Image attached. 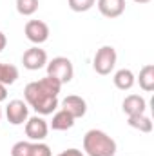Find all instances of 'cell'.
<instances>
[{
  "label": "cell",
  "instance_id": "7a4b0ae2",
  "mask_svg": "<svg viewBox=\"0 0 154 156\" xmlns=\"http://www.w3.org/2000/svg\"><path fill=\"white\" fill-rule=\"evenodd\" d=\"M83 151L89 156H114L116 142L103 131L91 129L83 136Z\"/></svg>",
  "mask_w": 154,
  "mask_h": 156
},
{
  "label": "cell",
  "instance_id": "4fadbf2b",
  "mask_svg": "<svg viewBox=\"0 0 154 156\" xmlns=\"http://www.w3.org/2000/svg\"><path fill=\"white\" fill-rule=\"evenodd\" d=\"M73 125H75V118L71 116L67 111H64V109L56 111L54 116H53V120H51L53 131H67V129H71Z\"/></svg>",
  "mask_w": 154,
  "mask_h": 156
},
{
  "label": "cell",
  "instance_id": "d4e9b609",
  "mask_svg": "<svg viewBox=\"0 0 154 156\" xmlns=\"http://www.w3.org/2000/svg\"><path fill=\"white\" fill-rule=\"evenodd\" d=\"M0 120H2V107H0Z\"/></svg>",
  "mask_w": 154,
  "mask_h": 156
},
{
  "label": "cell",
  "instance_id": "277c9868",
  "mask_svg": "<svg viewBox=\"0 0 154 156\" xmlns=\"http://www.w3.org/2000/svg\"><path fill=\"white\" fill-rule=\"evenodd\" d=\"M116 60H118V55H116V49L113 45H102L96 55H94V60H93V67L98 75H111V71L114 69Z\"/></svg>",
  "mask_w": 154,
  "mask_h": 156
},
{
  "label": "cell",
  "instance_id": "603a6c76",
  "mask_svg": "<svg viewBox=\"0 0 154 156\" xmlns=\"http://www.w3.org/2000/svg\"><path fill=\"white\" fill-rule=\"evenodd\" d=\"M5 44H7V38H5V35H4V33L0 31V53H2L4 49H5Z\"/></svg>",
  "mask_w": 154,
  "mask_h": 156
},
{
  "label": "cell",
  "instance_id": "cb8c5ba5",
  "mask_svg": "<svg viewBox=\"0 0 154 156\" xmlns=\"http://www.w3.org/2000/svg\"><path fill=\"white\" fill-rule=\"evenodd\" d=\"M134 2H136V4H149L151 0H134Z\"/></svg>",
  "mask_w": 154,
  "mask_h": 156
},
{
  "label": "cell",
  "instance_id": "9c48e42d",
  "mask_svg": "<svg viewBox=\"0 0 154 156\" xmlns=\"http://www.w3.org/2000/svg\"><path fill=\"white\" fill-rule=\"evenodd\" d=\"M62 109L67 111L71 116L76 120V118L85 116V113H87V102L82 96H78V94H69V96H65L62 100Z\"/></svg>",
  "mask_w": 154,
  "mask_h": 156
},
{
  "label": "cell",
  "instance_id": "44dd1931",
  "mask_svg": "<svg viewBox=\"0 0 154 156\" xmlns=\"http://www.w3.org/2000/svg\"><path fill=\"white\" fill-rule=\"evenodd\" d=\"M58 156H83V153H82L80 149H67V151L60 153Z\"/></svg>",
  "mask_w": 154,
  "mask_h": 156
},
{
  "label": "cell",
  "instance_id": "5b68a950",
  "mask_svg": "<svg viewBox=\"0 0 154 156\" xmlns=\"http://www.w3.org/2000/svg\"><path fill=\"white\" fill-rule=\"evenodd\" d=\"M22 64L29 71H38V69L47 66V53L44 49H40L38 45L29 47L22 56Z\"/></svg>",
  "mask_w": 154,
  "mask_h": 156
},
{
  "label": "cell",
  "instance_id": "6da1fadb",
  "mask_svg": "<svg viewBox=\"0 0 154 156\" xmlns=\"http://www.w3.org/2000/svg\"><path fill=\"white\" fill-rule=\"evenodd\" d=\"M62 83L53 76L40 78L38 82H31L24 89L26 102L42 116L53 115L58 107V93Z\"/></svg>",
  "mask_w": 154,
  "mask_h": 156
},
{
  "label": "cell",
  "instance_id": "52a82bcc",
  "mask_svg": "<svg viewBox=\"0 0 154 156\" xmlns=\"http://www.w3.org/2000/svg\"><path fill=\"white\" fill-rule=\"evenodd\" d=\"M24 33H26V37H27L29 42H33L37 45L44 44L45 40L49 38V27L42 20H29L26 24V27H24Z\"/></svg>",
  "mask_w": 154,
  "mask_h": 156
},
{
  "label": "cell",
  "instance_id": "3957f363",
  "mask_svg": "<svg viewBox=\"0 0 154 156\" xmlns=\"http://www.w3.org/2000/svg\"><path fill=\"white\" fill-rule=\"evenodd\" d=\"M47 76L56 78L62 85L64 83H69L73 76H75V67H73V62L65 56H56L53 58L51 62H47Z\"/></svg>",
  "mask_w": 154,
  "mask_h": 156
},
{
  "label": "cell",
  "instance_id": "e0dca14e",
  "mask_svg": "<svg viewBox=\"0 0 154 156\" xmlns=\"http://www.w3.org/2000/svg\"><path fill=\"white\" fill-rule=\"evenodd\" d=\"M38 9V0H16V11L24 16L35 15Z\"/></svg>",
  "mask_w": 154,
  "mask_h": 156
},
{
  "label": "cell",
  "instance_id": "ffe728a7",
  "mask_svg": "<svg viewBox=\"0 0 154 156\" xmlns=\"http://www.w3.org/2000/svg\"><path fill=\"white\" fill-rule=\"evenodd\" d=\"M31 156H53V154H51L49 145H45V144H42V142H33Z\"/></svg>",
  "mask_w": 154,
  "mask_h": 156
},
{
  "label": "cell",
  "instance_id": "ba28073f",
  "mask_svg": "<svg viewBox=\"0 0 154 156\" xmlns=\"http://www.w3.org/2000/svg\"><path fill=\"white\" fill-rule=\"evenodd\" d=\"M5 116L9 123L22 125L24 122H27V104L24 100H11L5 107Z\"/></svg>",
  "mask_w": 154,
  "mask_h": 156
},
{
  "label": "cell",
  "instance_id": "7c38bea8",
  "mask_svg": "<svg viewBox=\"0 0 154 156\" xmlns=\"http://www.w3.org/2000/svg\"><path fill=\"white\" fill-rule=\"evenodd\" d=\"M114 85L120 89V91H129L134 83H136V76L131 69H120L114 73V78H113Z\"/></svg>",
  "mask_w": 154,
  "mask_h": 156
},
{
  "label": "cell",
  "instance_id": "d6986e66",
  "mask_svg": "<svg viewBox=\"0 0 154 156\" xmlns=\"http://www.w3.org/2000/svg\"><path fill=\"white\" fill-rule=\"evenodd\" d=\"M67 2H69V7L75 13H85L94 5L96 0H67Z\"/></svg>",
  "mask_w": 154,
  "mask_h": 156
},
{
  "label": "cell",
  "instance_id": "5bb4252c",
  "mask_svg": "<svg viewBox=\"0 0 154 156\" xmlns=\"http://www.w3.org/2000/svg\"><path fill=\"white\" fill-rule=\"evenodd\" d=\"M138 83L143 91L151 93L154 89V66L152 64H147L140 69V76H138Z\"/></svg>",
  "mask_w": 154,
  "mask_h": 156
},
{
  "label": "cell",
  "instance_id": "30bf717a",
  "mask_svg": "<svg viewBox=\"0 0 154 156\" xmlns=\"http://www.w3.org/2000/svg\"><path fill=\"white\" fill-rule=\"evenodd\" d=\"M147 111V102L143 96L140 94H129L123 100V113L127 116H134V115H143Z\"/></svg>",
  "mask_w": 154,
  "mask_h": 156
},
{
  "label": "cell",
  "instance_id": "9a60e30c",
  "mask_svg": "<svg viewBox=\"0 0 154 156\" xmlns=\"http://www.w3.org/2000/svg\"><path fill=\"white\" fill-rule=\"evenodd\" d=\"M127 123H129V127L138 129L140 133H151V131H152V122H151V118L147 116L145 113H143V115H134V116H129Z\"/></svg>",
  "mask_w": 154,
  "mask_h": 156
},
{
  "label": "cell",
  "instance_id": "ac0fdd59",
  "mask_svg": "<svg viewBox=\"0 0 154 156\" xmlns=\"http://www.w3.org/2000/svg\"><path fill=\"white\" fill-rule=\"evenodd\" d=\"M33 142H16L11 149V156H31Z\"/></svg>",
  "mask_w": 154,
  "mask_h": 156
},
{
  "label": "cell",
  "instance_id": "8992f818",
  "mask_svg": "<svg viewBox=\"0 0 154 156\" xmlns=\"http://www.w3.org/2000/svg\"><path fill=\"white\" fill-rule=\"evenodd\" d=\"M49 133V125L42 116H33L27 118L26 122V136L31 142H42Z\"/></svg>",
  "mask_w": 154,
  "mask_h": 156
},
{
  "label": "cell",
  "instance_id": "2e32d148",
  "mask_svg": "<svg viewBox=\"0 0 154 156\" xmlns=\"http://www.w3.org/2000/svg\"><path fill=\"white\" fill-rule=\"evenodd\" d=\"M18 78V69L11 64H2L0 62V83L4 85H11L15 83Z\"/></svg>",
  "mask_w": 154,
  "mask_h": 156
},
{
  "label": "cell",
  "instance_id": "7402d4cb",
  "mask_svg": "<svg viewBox=\"0 0 154 156\" xmlns=\"http://www.w3.org/2000/svg\"><path fill=\"white\" fill-rule=\"evenodd\" d=\"M7 85H4V83H0V102H4L5 98H7V89H5Z\"/></svg>",
  "mask_w": 154,
  "mask_h": 156
},
{
  "label": "cell",
  "instance_id": "8fae6325",
  "mask_svg": "<svg viewBox=\"0 0 154 156\" xmlns=\"http://www.w3.org/2000/svg\"><path fill=\"white\" fill-rule=\"evenodd\" d=\"M98 11L105 18H118L125 11V0H98Z\"/></svg>",
  "mask_w": 154,
  "mask_h": 156
}]
</instances>
